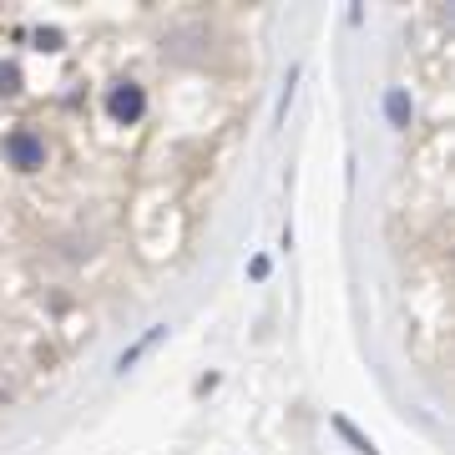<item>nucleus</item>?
<instances>
[{
    "label": "nucleus",
    "instance_id": "nucleus-3",
    "mask_svg": "<svg viewBox=\"0 0 455 455\" xmlns=\"http://www.w3.org/2000/svg\"><path fill=\"white\" fill-rule=\"evenodd\" d=\"M163 334H167V329H147L142 339H137V344H132V349H127V355L116 359V370H132V364H137V359H142V355H147V349H152V344L163 339Z\"/></svg>",
    "mask_w": 455,
    "mask_h": 455
},
{
    "label": "nucleus",
    "instance_id": "nucleus-1",
    "mask_svg": "<svg viewBox=\"0 0 455 455\" xmlns=\"http://www.w3.org/2000/svg\"><path fill=\"white\" fill-rule=\"evenodd\" d=\"M5 163L20 167V172H36V167L46 163V142H41V132H36V127L5 132Z\"/></svg>",
    "mask_w": 455,
    "mask_h": 455
},
{
    "label": "nucleus",
    "instance_id": "nucleus-7",
    "mask_svg": "<svg viewBox=\"0 0 455 455\" xmlns=\"http://www.w3.org/2000/svg\"><path fill=\"white\" fill-rule=\"evenodd\" d=\"M36 41H41V51H61V31H36Z\"/></svg>",
    "mask_w": 455,
    "mask_h": 455
},
{
    "label": "nucleus",
    "instance_id": "nucleus-2",
    "mask_svg": "<svg viewBox=\"0 0 455 455\" xmlns=\"http://www.w3.org/2000/svg\"><path fill=\"white\" fill-rule=\"evenodd\" d=\"M107 112L116 116V122H137V116L147 112V97H142V86L137 82H122L107 92Z\"/></svg>",
    "mask_w": 455,
    "mask_h": 455
},
{
    "label": "nucleus",
    "instance_id": "nucleus-5",
    "mask_svg": "<svg viewBox=\"0 0 455 455\" xmlns=\"http://www.w3.org/2000/svg\"><path fill=\"white\" fill-rule=\"evenodd\" d=\"M16 92H20V66L5 61L0 66V97H16Z\"/></svg>",
    "mask_w": 455,
    "mask_h": 455
},
{
    "label": "nucleus",
    "instance_id": "nucleus-6",
    "mask_svg": "<svg viewBox=\"0 0 455 455\" xmlns=\"http://www.w3.org/2000/svg\"><path fill=\"white\" fill-rule=\"evenodd\" d=\"M390 116H395V122H400V127H405V122H410V101L400 97V92H395V97H390Z\"/></svg>",
    "mask_w": 455,
    "mask_h": 455
},
{
    "label": "nucleus",
    "instance_id": "nucleus-4",
    "mask_svg": "<svg viewBox=\"0 0 455 455\" xmlns=\"http://www.w3.org/2000/svg\"><path fill=\"white\" fill-rule=\"evenodd\" d=\"M334 430H339V435L349 440V445H355L359 455H374V445H370V440H364V435H359V430H355V425H349V420H334Z\"/></svg>",
    "mask_w": 455,
    "mask_h": 455
}]
</instances>
